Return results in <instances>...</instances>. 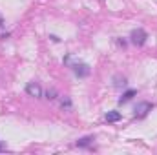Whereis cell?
<instances>
[{
	"label": "cell",
	"instance_id": "30bf717a",
	"mask_svg": "<svg viewBox=\"0 0 157 155\" xmlns=\"http://www.w3.org/2000/svg\"><path fill=\"white\" fill-rule=\"evenodd\" d=\"M4 150H6V148H4V144L0 142V152H4Z\"/></svg>",
	"mask_w": 157,
	"mask_h": 155
},
{
	"label": "cell",
	"instance_id": "6da1fadb",
	"mask_svg": "<svg viewBox=\"0 0 157 155\" xmlns=\"http://www.w3.org/2000/svg\"><path fill=\"white\" fill-rule=\"evenodd\" d=\"M130 39H132V44H135V46H144V42H146V39H148V33H146L144 29L137 28V29L132 31Z\"/></svg>",
	"mask_w": 157,
	"mask_h": 155
},
{
	"label": "cell",
	"instance_id": "ba28073f",
	"mask_svg": "<svg viewBox=\"0 0 157 155\" xmlns=\"http://www.w3.org/2000/svg\"><path fill=\"white\" fill-rule=\"evenodd\" d=\"M60 104H62V108H66V110H71V100H70L68 97H64Z\"/></svg>",
	"mask_w": 157,
	"mask_h": 155
},
{
	"label": "cell",
	"instance_id": "3957f363",
	"mask_svg": "<svg viewBox=\"0 0 157 155\" xmlns=\"http://www.w3.org/2000/svg\"><path fill=\"white\" fill-rule=\"evenodd\" d=\"M71 70L77 77H88L90 75V66L88 64H71Z\"/></svg>",
	"mask_w": 157,
	"mask_h": 155
},
{
	"label": "cell",
	"instance_id": "7a4b0ae2",
	"mask_svg": "<svg viewBox=\"0 0 157 155\" xmlns=\"http://www.w3.org/2000/svg\"><path fill=\"white\" fill-rule=\"evenodd\" d=\"M148 112H152V104L150 102H139L135 106V113L133 115L137 117V119H144V117L148 115Z\"/></svg>",
	"mask_w": 157,
	"mask_h": 155
},
{
	"label": "cell",
	"instance_id": "52a82bcc",
	"mask_svg": "<svg viewBox=\"0 0 157 155\" xmlns=\"http://www.w3.org/2000/svg\"><path fill=\"white\" fill-rule=\"evenodd\" d=\"M91 142H93V135H88V137L78 139V141H77V146H78V148H84V146H90Z\"/></svg>",
	"mask_w": 157,
	"mask_h": 155
},
{
	"label": "cell",
	"instance_id": "5b68a950",
	"mask_svg": "<svg viewBox=\"0 0 157 155\" xmlns=\"http://www.w3.org/2000/svg\"><path fill=\"white\" fill-rule=\"evenodd\" d=\"M135 95H137V91H135V89H128V91H126V93H122V97L119 99V104H124V102H128V100H130L132 97H135Z\"/></svg>",
	"mask_w": 157,
	"mask_h": 155
},
{
	"label": "cell",
	"instance_id": "8992f818",
	"mask_svg": "<svg viewBox=\"0 0 157 155\" xmlns=\"http://www.w3.org/2000/svg\"><path fill=\"white\" fill-rule=\"evenodd\" d=\"M104 119H106L108 122H117V120H121V113L113 110V112H108V113L104 115Z\"/></svg>",
	"mask_w": 157,
	"mask_h": 155
},
{
	"label": "cell",
	"instance_id": "277c9868",
	"mask_svg": "<svg viewBox=\"0 0 157 155\" xmlns=\"http://www.w3.org/2000/svg\"><path fill=\"white\" fill-rule=\"evenodd\" d=\"M26 93L39 99V97H42V88H40V84H37V82H29L26 86Z\"/></svg>",
	"mask_w": 157,
	"mask_h": 155
},
{
	"label": "cell",
	"instance_id": "9c48e42d",
	"mask_svg": "<svg viewBox=\"0 0 157 155\" xmlns=\"http://www.w3.org/2000/svg\"><path fill=\"white\" fill-rule=\"evenodd\" d=\"M48 99L53 100V99H55V91H48Z\"/></svg>",
	"mask_w": 157,
	"mask_h": 155
}]
</instances>
